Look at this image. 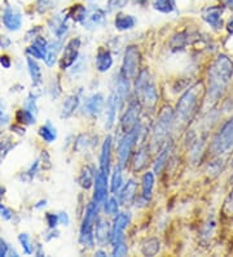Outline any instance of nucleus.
Instances as JSON below:
<instances>
[{
    "label": "nucleus",
    "mask_w": 233,
    "mask_h": 257,
    "mask_svg": "<svg viewBox=\"0 0 233 257\" xmlns=\"http://www.w3.org/2000/svg\"><path fill=\"white\" fill-rule=\"evenodd\" d=\"M233 75V61L228 56L219 55L209 69V102L215 103L224 92Z\"/></svg>",
    "instance_id": "1"
},
{
    "label": "nucleus",
    "mask_w": 233,
    "mask_h": 257,
    "mask_svg": "<svg viewBox=\"0 0 233 257\" xmlns=\"http://www.w3.org/2000/svg\"><path fill=\"white\" fill-rule=\"evenodd\" d=\"M203 94L202 83H196L193 87H190L184 95L180 98L175 111V121L179 123L189 122L196 109L198 108L201 96Z\"/></svg>",
    "instance_id": "2"
},
{
    "label": "nucleus",
    "mask_w": 233,
    "mask_h": 257,
    "mask_svg": "<svg viewBox=\"0 0 233 257\" xmlns=\"http://www.w3.org/2000/svg\"><path fill=\"white\" fill-rule=\"evenodd\" d=\"M135 79H136L135 92H136V96H138L140 104L153 108L158 102V92H157V87L150 78L148 70L140 71Z\"/></svg>",
    "instance_id": "3"
},
{
    "label": "nucleus",
    "mask_w": 233,
    "mask_h": 257,
    "mask_svg": "<svg viewBox=\"0 0 233 257\" xmlns=\"http://www.w3.org/2000/svg\"><path fill=\"white\" fill-rule=\"evenodd\" d=\"M97 212H99V204H96L95 202L90 203L84 213L82 226H80L79 240L84 247H88V248H92L95 244L93 229H95L96 220H97Z\"/></svg>",
    "instance_id": "4"
},
{
    "label": "nucleus",
    "mask_w": 233,
    "mask_h": 257,
    "mask_svg": "<svg viewBox=\"0 0 233 257\" xmlns=\"http://www.w3.org/2000/svg\"><path fill=\"white\" fill-rule=\"evenodd\" d=\"M233 148V117L229 119L227 122L220 127L217 135L214 137L213 142L210 144L211 154L220 156L227 154Z\"/></svg>",
    "instance_id": "5"
},
{
    "label": "nucleus",
    "mask_w": 233,
    "mask_h": 257,
    "mask_svg": "<svg viewBox=\"0 0 233 257\" xmlns=\"http://www.w3.org/2000/svg\"><path fill=\"white\" fill-rule=\"evenodd\" d=\"M175 115L170 107L163 108L159 113L158 119L155 121L153 127V135H152V144H161L166 140L171 131V127L174 125Z\"/></svg>",
    "instance_id": "6"
},
{
    "label": "nucleus",
    "mask_w": 233,
    "mask_h": 257,
    "mask_svg": "<svg viewBox=\"0 0 233 257\" xmlns=\"http://www.w3.org/2000/svg\"><path fill=\"white\" fill-rule=\"evenodd\" d=\"M139 135H140V126H136L132 130L124 133L121 140L118 142V150H117V154H118V165L119 166H126L127 161L131 156V152L134 150L135 144L139 140Z\"/></svg>",
    "instance_id": "7"
},
{
    "label": "nucleus",
    "mask_w": 233,
    "mask_h": 257,
    "mask_svg": "<svg viewBox=\"0 0 233 257\" xmlns=\"http://www.w3.org/2000/svg\"><path fill=\"white\" fill-rule=\"evenodd\" d=\"M139 67H140V52L136 46H128L124 52L123 57L122 70L121 75L127 79H135L139 74Z\"/></svg>",
    "instance_id": "8"
},
{
    "label": "nucleus",
    "mask_w": 233,
    "mask_h": 257,
    "mask_svg": "<svg viewBox=\"0 0 233 257\" xmlns=\"http://www.w3.org/2000/svg\"><path fill=\"white\" fill-rule=\"evenodd\" d=\"M80 44H82V42H80L79 38H71L66 43V46L63 47L62 56H61V60H60V68L62 70L70 68L73 64L77 63L78 56H79Z\"/></svg>",
    "instance_id": "9"
},
{
    "label": "nucleus",
    "mask_w": 233,
    "mask_h": 257,
    "mask_svg": "<svg viewBox=\"0 0 233 257\" xmlns=\"http://www.w3.org/2000/svg\"><path fill=\"white\" fill-rule=\"evenodd\" d=\"M140 109H141V104L138 99L132 100L128 107H127L126 113L123 115L122 121H121V127H122L123 133L132 130L139 123V115H140Z\"/></svg>",
    "instance_id": "10"
},
{
    "label": "nucleus",
    "mask_w": 233,
    "mask_h": 257,
    "mask_svg": "<svg viewBox=\"0 0 233 257\" xmlns=\"http://www.w3.org/2000/svg\"><path fill=\"white\" fill-rule=\"evenodd\" d=\"M128 223H130V214L128 213H118L115 216L113 227H111V244L114 245L118 241L124 240V230Z\"/></svg>",
    "instance_id": "11"
},
{
    "label": "nucleus",
    "mask_w": 233,
    "mask_h": 257,
    "mask_svg": "<svg viewBox=\"0 0 233 257\" xmlns=\"http://www.w3.org/2000/svg\"><path fill=\"white\" fill-rule=\"evenodd\" d=\"M95 194H93V202L96 204H101L107 200L108 196V175L101 170H96L95 175Z\"/></svg>",
    "instance_id": "12"
},
{
    "label": "nucleus",
    "mask_w": 233,
    "mask_h": 257,
    "mask_svg": "<svg viewBox=\"0 0 233 257\" xmlns=\"http://www.w3.org/2000/svg\"><path fill=\"white\" fill-rule=\"evenodd\" d=\"M48 51V42L44 39L43 36L38 35L34 38V42L31 43L30 47L26 48V53L28 56L32 57L35 60H44L47 56Z\"/></svg>",
    "instance_id": "13"
},
{
    "label": "nucleus",
    "mask_w": 233,
    "mask_h": 257,
    "mask_svg": "<svg viewBox=\"0 0 233 257\" xmlns=\"http://www.w3.org/2000/svg\"><path fill=\"white\" fill-rule=\"evenodd\" d=\"M3 24L9 32H17L20 30L22 25V17L18 11H16L12 7H7L3 13Z\"/></svg>",
    "instance_id": "14"
},
{
    "label": "nucleus",
    "mask_w": 233,
    "mask_h": 257,
    "mask_svg": "<svg viewBox=\"0 0 233 257\" xmlns=\"http://www.w3.org/2000/svg\"><path fill=\"white\" fill-rule=\"evenodd\" d=\"M104 104H105V100H104L103 94H93L92 96H90L86 103H84V113L88 116H99L101 112H103Z\"/></svg>",
    "instance_id": "15"
},
{
    "label": "nucleus",
    "mask_w": 233,
    "mask_h": 257,
    "mask_svg": "<svg viewBox=\"0 0 233 257\" xmlns=\"http://www.w3.org/2000/svg\"><path fill=\"white\" fill-rule=\"evenodd\" d=\"M111 146H113V139L111 137H107L101 147V154H100V168L99 169L109 175L110 173V161H111Z\"/></svg>",
    "instance_id": "16"
},
{
    "label": "nucleus",
    "mask_w": 233,
    "mask_h": 257,
    "mask_svg": "<svg viewBox=\"0 0 233 257\" xmlns=\"http://www.w3.org/2000/svg\"><path fill=\"white\" fill-rule=\"evenodd\" d=\"M138 198V182L135 179H130L119 194V200L122 206H130Z\"/></svg>",
    "instance_id": "17"
},
{
    "label": "nucleus",
    "mask_w": 233,
    "mask_h": 257,
    "mask_svg": "<svg viewBox=\"0 0 233 257\" xmlns=\"http://www.w3.org/2000/svg\"><path fill=\"white\" fill-rule=\"evenodd\" d=\"M96 69L100 73H105V71L110 70V68L113 67V56H111L110 51L107 48L100 47L97 53H96Z\"/></svg>",
    "instance_id": "18"
},
{
    "label": "nucleus",
    "mask_w": 233,
    "mask_h": 257,
    "mask_svg": "<svg viewBox=\"0 0 233 257\" xmlns=\"http://www.w3.org/2000/svg\"><path fill=\"white\" fill-rule=\"evenodd\" d=\"M154 183H155V179H154V174L152 171H146L145 174L142 175L141 179V195H140V200H142L144 203H148L152 198V192H153L154 188Z\"/></svg>",
    "instance_id": "19"
},
{
    "label": "nucleus",
    "mask_w": 233,
    "mask_h": 257,
    "mask_svg": "<svg viewBox=\"0 0 233 257\" xmlns=\"http://www.w3.org/2000/svg\"><path fill=\"white\" fill-rule=\"evenodd\" d=\"M221 13H223V8H220V7H210V8L205 9L202 17L210 26H213L214 29H220Z\"/></svg>",
    "instance_id": "20"
},
{
    "label": "nucleus",
    "mask_w": 233,
    "mask_h": 257,
    "mask_svg": "<svg viewBox=\"0 0 233 257\" xmlns=\"http://www.w3.org/2000/svg\"><path fill=\"white\" fill-rule=\"evenodd\" d=\"M67 15L65 16H56L53 17L51 21H49V29L51 32L55 34L59 39H62V36L66 34L67 32Z\"/></svg>",
    "instance_id": "21"
},
{
    "label": "nucleus",
    "mask_w": 233,
    "mask_h": 257,
    "mask_svg": "<svg viewBox=\"0 0 233 257\" xmlns=\"http://www.w3.org/2000/svg\"><path fill=\"white\" fill-rule=\"evenodd\" d=\"M148 161H149V148L148 146H142L140 147L136 154H134V160H132V169L135 171H140L148 165Z\"/></svg>",
    "instance_id": "22"
},
{
    "label": "nucleus",
    "mask_w": 233,
    "mask_h": 257,
    "mask_svg": "<svg viewBox=\"0 0 233 257\" xmlns=\"http://www.w3.org/2000/svg\"><path fill=\"white\" fill-rule=\"evenodd\" d=\"M111 229L109 227V223L104 220H99L95 225V239L99 243H107L110 241Z\"/></svg>",
    "instance_id": "23"
},
{
    "label": "nucleus",
    "mask_w": 233,
    "mask_h": 257,
    "mask_svg": "<svg viewBox=\"0 0 233 257\" xmlns=\"http://www.w3.org/2000/svg\"><path fill=\"white\" fill-rule=\"evenodd\" d=\"M26 63H28L29 74L31 77L32 85L34 86H40L43 83V75H42V69H40L38 61L29 56L26 59Z\"/></svg>",
    "instance_id": "24"
},
{
    "label": "nucleus",
    "mask_w": 233,
    "mask_h": 257,
    "mask_svg": "<svg viewBox=\"0 0 233 257\" xmlns=\"http://www.w3.org/2000/svg\"><path fill=\"white\" fill-rule=\"evenodd\" d=\"M95 175H96V170L92 168V166H84L82 171H80L79 178H78V182H79L80 187L84 188V190H88L93 186L95 183Z\"/></svg>",
    "instance_id": "25"
},
{
    "label": "nucleus",
    "mask_w": 233,
    "mask_h": 257,
    "mask_svg": "<svg viewBox=\"0 0 233 257\" xmlns=\"http://www.w3.org/2000/svg\"><path fill=\"white\" fill-rule=\"evenodd\" d=\"M78 105H79V96L75 95V94L67 96L62 103V108H61V117H62V119L70 117V116L75 112V109L78 108Z\"/></svg>",
    "instance_id": "26"
},
{
    "label": "nucleus",
    "mask_w": 233,
    "mask_h": 257,
    "mask_svg": "<svg viewBox=\"0 0 233 257\" xmlns=\"http://www.w3.org/2000/svg\"><path fill=\"white\" fill-rule=\"evenodd\" d=\"M136 25V20H135L134 16H130V15H123V13H119L117 15L114 20V26L117 30L119 32H126V30H131V29L135 28Z\"/></svg>",
    "instance_id": "27"
},
{
    "label": "nucleus",
    "mask_w": 233,
    "mask_h": 257,
    "mask_svg": "<svg viewBox=\"0 0 233 257\" xmlns=\"http://www.w3.org/2000/svg\"><path fill=\"white\" fill-rule=\"evenodd\" d=\"M61 47H62V43H61V39H57L48 43V51H47V56H46V64L48 67H53L55 63L57 61V57H59V52L61 51Z\"/></svg>",
    "instance_id": "28"
},
{
    "label": "nucleus",
    "mask_w": 233,
    "mask_h": 257,
    "mask_svg": "<svg viewBox=\"0 0 233 257\" xmlns=\"http://www.w3.org/2000/svg\"><path fill=\"white\" fill-rule=\"evenodd\" d=\"M117 111H118L117 98H115L114 92H113L107 104V129H110V127H113V125H114Z\"/></svg>",
    "instance_id": "29"
},
{
    "label": "nucleus",
    "mask_w": 233,
    "mask_h": 257,
    "mask_svg": "<svg viewBox=\"0 0 233 257\" xmlns=\"http://www.w3.org/2000/svg\"><path fill=\"white\" fill-rule=\"evenodd\" d=\"M104 20H105V15H104L103 11L101 9H93L91 15L86 17V20L83 21V25L87 26L88 29L96 28V26L103 24Z\"/></svg>",
    "instance_id": "30"
},
{
    "label": "nucleus",
    "mask_w": 233,
    "mask_h": 257,
    "mask_svg": "<svg viewBox=\"0 0 233 257\" xmlns=\"http://www.w3.org/2000/svg\"><path fill=\"white\" fill-rule=\"evenodd\" d=\"M38 133H39L40 138L47 143L55 142L56 138H57V131H56V127H53V125L51 123V121H48L46 125L40 126Z\"/></svg>",
    "instance_id": "31"
},
{
    "label": "nucleus",
    "mask_w": 233,
    "mask_h": 257,
    "mask_svg": "<svg viewBox=\"0 0 233 257\" xmlns=\"http://www.w3.org/2000/svg\"><path fill=\"white\" fill-rule=\"evenodd\" d=\"M123 187V173H122V166L117 165L114 168L113 175H111V183H110V190L111 194H118L121 188Z\"/></svg>",
    "instance_id": "32"
},
{
    "label": "nucleus",
    "mask_w": 233,
    "mask_h": 257,
    "mask_svg": "<svg viewBox=\"0 0 233 257\" xmlns=\"http://www.w3.org/2000/svg\"><path fill=\"white\" fill-rule=\"evenodd\" d=\"M67 17L71 18L73 21H75V22H82V24H83V21L86 20V17H87V9H86V7H83V5L77 4L69 9Z\"/></svg>",
    "instance_id": "33"
},
{
    "label": "nucleus",
    "mask_w": 233,
    "mask_h": 257,
    "mask_svg": "<svg viewBox=\"0 0 233 257\" xmlns=\"http://www.w3.org/2000/svg\"><path fill=\"white\" fill-rule=\"evenodd\" d=\"M16 120L20 125H34L36 122V115H34L32 112L24 108V109L17 111Z\"/></svg>",
    "instance_id": "34"
},
{
    "label": "nucleus",
    "mask_w": 233,
    "mask_h": 257,
    "mask_svg": "<svg viewBox=\"0 0 233 257\" xmlns=\"http://www.w3.org/2000/svg\"><path fill=\"white\" fill-rule=\"evenodd\" d=\"M170 151H171V146L166 144V146L162 148V151L159 152L158 157H157L155 164H154V171H155L157 174H159V173L162 171L163 168H165V165H166L167 160H169V154H170Z\"/></svg>",
    "instance_id": "35"
},
{
    "label": "nucleus",
    "mask_w": 233,
    "mask_h": 257,
    "mask_svg": "<svg viewBox=\"0 0 233 257\" xmlns=\"http://www.w3.org/2000/svg\"><path fill=\"white\" fill-rule=\"evenodd\" d=\"M141 251L145 256H155L159 251V240L157 238H150L144 241Z\"/></svg>",
    "instance_id": "36"
},
{
    "label": "nucleus",
    "mask_w": 233,
    "mask_h": 257,
    "mask_svg": "<svg viewBox=\"0 0 233 257\" xmlns=\"http://www.w3.org/2000/svg\"><path fill=\"white\" fill-rule=\"evenodd\" d=\"M153 7L161 13H171L175 9L172 0H153Z\"/></svg>",
    "instance_id": "37"
},
{
    "label": "nucleus",
    "mask_w": 233,
    "mask_h": 257,
    "mask_svg": "<svg viewBox=\"0 0 233 257\" xmlns=\"http://www.w3.org/2000/svg\"><path fill=\"white\" fill-rule=\"evenodd\" d=\"M104 210L109 216H117L119 212V202L115 198H109L104 202Z\"/></svg>",
    "instance_id": "38"
},
{
    "label": "nucleus",
    "mask_w": 233,
    "mask_h": 257,
    "mask_svg": "<svg viewBox=\"0 0 233 257\" xmlns=\"http://www.w3.org/2000/svg\"><path fill=\"white\" fill-rule=\"evenodd\" d=\"M18 241H20L21 247L24 249L25 255H31L34 252V248H32L31 241H30V238H29L28 234H20L18 235Z\"/></svg>",
    "instance_id": "39"
},
{
    "label": "nucleus",
    "mask_w": 233,
    "mask_h": 257,
    "mask_svg": "<svg viewBox=\"0 0 233 257\" xmlns=\"http://www.w3.org/2000/svg\"><path fill=\"white\" fill-rule=\"evenodd\" d=\"M127 252H128V248H127L126 243H124V240H121L118 241V243H115L114 245H113V256H126Z\"/></svg>",
    "instance_id": "40"
},
{
    "label": "nucleus",
    "mask_w": 233,
    "mask_h": 257,
    "mask_svg": "<svg viewBox=\"0 0 233 257\" xmlns=\"http://www.w3.org/2000/svg\"><path fill=\"white\" fill-rule=\"evenodd\" d=\"M12 147V143L9 140H0V165H1V162L4 161L5 156L8 154Z\"/></svg>",
    "instance_id": "41"
},
{
    "label": "nucleus",
    "mask_w": 233,
    "mask_h": 257,
    "mask_svg": "<svg viewBox=\"0 0 233 257\" xmlns=\"http://www.w3.org/2000/svg\"><path fill=\"white\" fill-rule=\"evenodd\" d=\"M57 3V0H38V11L40 13L47 12L48 9H52Z\"/></svg>",
    "instance_id": "42"
},
{
    "label": "nucleus",
    "mask_w": 233,
    "mask_h": 257,
    "mask_svg": "<svg viewBox=\"0 0 233 257\" xmlns=\"http://www.w3.org/2000/svg\"><path fill=\"white\" fill-rule=\"evenodd\" d=\"M223 213L225 216H229V217H233V190L232 192L229 194V196L227 198L224 203V206H223Z\"/></svg>",
    "instance_id": "43"
},
{
    "label": "nucleus",
    "mask_w": 233,
    "mask_h": 257,
    "mask_svg": "<svg viewBox=\"0 0 233 257\" xmlns=\"http://www.w3.org/2000/svg\"><path fill=\"white\" fill-rule=\"evenodd\" d=\"M46 222H47L48 227L51 230H55L59 225V214L47 213L46 214Z\"/></svg>",
    "instance_id": "44"
},
{
    "label": "nucleus",
    "mask_w": 233,
    "mask_h": 257,
    "mask_svg": "<svg viewBox=\"0 0 233 257\" xmlns=\"http://www.w3.org/2000/svg\"><path fill=\"white\" fill-rule=\"evenodd\" d=\"M26 109H29L30 112H32L34 115H38V105H36V96L31 95L29 96L26 100Z\"/></svg>",
    "instance_id": "45"
},
{
    "label": "nucleus",
    "mask_w": 233,
    "mask_h": 257,
    "mask_svg": "<svg viewBox=\"0 0 233 257\" xmlns=\"http://www.w3.org/2000/svg\"><path fill=\"white\" fill-rule=\"evenodd\" d=\"M0 217L3 218V220H7V221L12 220L13 217L12 210L9 209L8 206H5L4 204H0Z\"/></svg>",
    "instance_id": "46"
},
{
    "label": "nucleus",
    "mask_w": 233,
    "mask_h": 257,
    "mask_svg": "<svg viewBox=\"0 0 233 257\" xmlns=\"http://www.w3.org/2000/svg\"><path fill=\"white\" fill-rule=\"evenodd\" d=\"M128 0H109V7L110 9L113 8H123L127 4Z\"/></svg>",
    "instance_id": "47"
},
{
    "label": "nucleus",
    "mask_w": 233,
    "mask_h": 257,
    "mask_svg": "<svg viewBox=\"0 0 233 257\" xmlns=\"http://www.w3.org/2000/svg\"><path fill=\"white\" fill-rule=\"evenodd\" d=\"M9 253V245L7 244V241L4 239L0 238V257L7 256Z\"/></svg>",
    "instance_id": "48"
},
{
    "label": "nucleus",
    "mask_w": 233,
    "mask_h": 257,
    "mask_svg": "<svg viewBox=\"0 0 233 257\" xmlns=\"http://www.w3.org/2000/svg\"><path fill=\"white\" fill-rule=\"evenodd\" d=\"M0 64H1V67L4 68V69H9V68L12 67V60H11L9 56L1 55L0 56Z\"/></svg>",
    "instance_id": "49"
},
{
    "label": "nucleus",
    "mask_w": 233,
    "mask_h": 257,
    "mask_svg": "<svg viewBox=\"0 0 233 257\" xmlns=\"http://www.w3.org/2000/svg\"><path fill=\"white\" fill-rule=\"evenodd\" d=\"M69 222H70V220H69L67 213H65V212L59 213V223H61L62 226H67L69 225Z\"/></svg>",
    "instance_id": "50"
},
{
    "label": "nucleus",
    "mask_w": 233,
    "mask_h": 257,
    "mask_svg": "<svg viewBox=\"0 0 233 257\" xmlns=\"http://www.w3.org/2000/svg\"><path fill=\"white\" fill-rule=\"evenodd\" d=\"M227 30H228L229 34H233V18L229 20L228 25H227Z\"/></svg>",
    "instance_id": "51"
},
{
    "label": "nucleus",
    "mask_w": 233,
    "mask_h": 257,
    "mask_svg": "<svg viewBox=\"0 0 233 257\" xmlns=\"http://www.w3.org/2000/svg\"><path fill=\"white\" fill-rule=\"evenodd\" d=\"M47 206V200H40V202L35 206V208L36 209H40V208H43V206Z\"/></svg>",
    "instance_id": "52"
},
{
    "label": "nucleus",
    "mask_w": 233,
    "mask_h": 257,
    "mask_svg": "<svg viewBox=\"0 0 233 257\" xmlns=\"http://www.w3.org/2000/svg\"><path fill=\"white\" fill-rule=\"evenodd\" d=\"M4 194H5V188L3 186H1V185H0V200L3 199Z\"/></svg>",
    "instance_id": "53"
},
{
    "label": "nucleus",
    "mask_w": 233,
    "mask_h": 257,
    "mask_svg": "<svg viewBox=\"0 0 233 257\" xmlns=\"http://www.w3.org/2000/svg\"><path fill=\"white\" fill-rule=\"evenodd\" d=\"M8 116L4 115V112H3V109H1V107H0V123H1V120L3 119H7Z\"/></svg>",
    "instance_id": "54"
},
{
    "label": "nucleus",
    "mask_w": 233,
    "mask_h": 257,
    "mask_svg": "<svg viewBox=\"0 0 233 257\" xmlns=\"http://www.w3.org/2000/svg\"><path fill=\"white\" fill-rule=\"evenodd\" d=\"M95 256H107V252H104V251H96Z\"/></svg>",
    "instance_id": "55"
},
{
    "label": "nucleus",
    "mask_w": 233,
    "mask_h": 257,
    "mask_svg": "<svg viewBox=\"0 0 233 257\" xmlns=\"http://www.w3.org/2000/svg\"><path fill=\"white\" fill-rule=\"evenodd\" d=\"M225 3H227V4L229 5V7H232L233 8V0H224Z\"/></svg>",
    "instance_id": "56"
},
{
    "label": "nucleus",
    "mask_w": 233,
    "mask_h": 257,
    "mask_svg": "<svg viewBox=\"0 0 233 257\" xmlns=\"http://www.w3.org/2000/svg\"><path fill=\"white\" fill-rule=\"evenodd\" d=\"M135 1H138V3H144L145 0H135Z\"/></svg>",
    "instance_id": "57"
},
{
    "label": "nucleus",
    "mask_w": 233,
    "mask_h": 257,
    "mask_svg": "<svg viewBox=\"0 0 233 257\" xmlns=\"http://www.w3.org/2000/svg\"><path fill=\"white\" fill-rule=\"evenodd\" d=\"M231 181H232V182H233V175H232V178H231Z\"/></svg>",
    "instance_id": "58"
}]
</instances>
